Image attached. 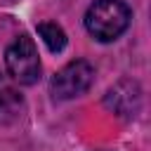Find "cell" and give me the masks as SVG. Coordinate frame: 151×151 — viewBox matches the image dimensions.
<instances>
[{"label": "cell", "mask_w": 151, "mask_h": 151, "mask_svg": "<svg viewBox=\"0 0 151 151\" xmlns=\"http://www.w3.org/2000/svg\"><path fill=\"white\" fill-rule=\"evenodd\" d=\"M132 19V9L123 0H94L85 12V28L99 42L118 40Z\"/></svg>", "instance_id": "6da1fadb"}, {"label": "cell", "mask_w": 151, "mask_h": 151, "mask_svg": "<svg viewBox=\"0 0 151 151\" xmlns=\"http://www.w3.org/2000/svg\"><path fill=\"white\" fill-rule=\"evenodd\" d=\"M24 97L19 94V90L0 73V125H9L17 123L24 116Z\"/></svg>", "instance_id": "5b68a950"}, {"label": "cell", "mask_w": 151, "mask_h": 151, "mask_svg": "<svg viewBox=\"0 0 151 151\" xmlns=\"http://www.w3.org/2000/svg\"><path fill=\"white\" fill-rule=\"evenodd\" d=\"M92 83H94V66L87 59H76V61H68L64 68H59L52 76L50 94L57 101L76 99V97L85 94Z\"/></svg>", "instance_id": "3957f363"}, {"label": "cell", "mask_w": 151, "mask_h": 151, "mask_svg": "<svg viewBox=\"0 0 151 151\" xmlns=\"http://www.w3.org/2000/svg\"><path fill=\"white\" fill-rule=\"evenodd\" d=\"M104 106H106L111 113H116L118 118L130 120V118H134V116L142 111V87H139L134 80H130V78L118 80V83L106 92Z\"/></svg>", "instance_id": "277c9868"}, {"label": "cell", "mask_w": 151, "mask_h": 151, "mask_svg": "<svg viewBox=\"0 0 151 151\" xmlns=\"http://www.w3.org/2000/svg\"><path fill=\"white\" fill-rule=\"evenodd\" d=\"M38 35L45 40L47 50L54 52V54H59V52L66 47V33H64V28H61L59 24H54V21H42V24H38Z\"/></svg>", "instance_id": "8992f818"}, {"label": "cell", "mask_w": 151, "mask_h": 151, "mask_svg": "<svg viewBox=\"0 0 151 151\" xmlns=\"http://www.w3.org/2000/svg\"><path fill=\"white\" fill-rule=\"evenodd\" d=\"M5 68L17 85H35L40 80V57L31 35H17L5 50Z\"/></svg>", "instance_id": "7a4b0ae2"}]
</instances>
